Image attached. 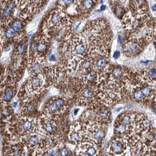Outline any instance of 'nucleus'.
<instances>
[{"label": "nucleus", "instance_id": "obj_31", "mask_svg": "<svg viewBox=\"0 0 156 156\" xmlns=\"http://www.w3.org/2000/svg\"><path fill=\"white\" fill-rule=\"evenodd\" d=\"M151 9H152V10L154 11H156V4H154V5H153V6L151 7Z\"/></svg>", "mask_w": 156, "mask_h": 156}, {"label": "nucleus", "instance_id": "obj_8", "mask_svg": "<svg viewBox=\"0 0 156 156\" xmlns=\"http://www.w3.org/2000/svg\"><path fill=\"white\" fill-rule=\"evenodd\" d=\"M47 82L42 73L32 75L27 82L26 89L30 94L40 93L46 85Z\"/></svg>", "mask_w": 156, "mask_h": 156}, {"label": "nucleus", "instance_id": "obj_33", "mask_svg": "<svg viewBox=\"0 0 156 156\" xmlns=\"http://www.w3.org/2000/svg\"><path fill=\"white\" fill-rule=\"evenodd\" d=\"M156 101V97L154 98V101Z\"/></svg>", "mask_w": 156, "mask_h": 156}, {"label": "nucleus", "instance_id": "obj_13", "mask_svg": "<svg viewBox=\"0 0 156 156\" xmlns=\"http://www.w3.org/2000/svg\"><path fill=\"white\" fill-rule=\"evenodd\" d=\"M48 41L45 37H40L36 39L32 49L34 51V55L36 56H41L42 54L46 52L48 48Z\"/></svg>", "mask_w": 156, "mask_h": 156}, {"label": "nucleus", "instance_id": "obj_1", "mask_svg": "<svg viewBox=\"0 0 156 156\" xmlns=\"http://www.w3.org/2000/svg\"><path fill=\"white\" fill-rule=\"evenodd\" d=\"M89 124H87L85 130L83 129L82 132H84V137L98 145L103 140L105 136V127L103 123L90 120H86Z\"/></svg>", "mask_w": 156, "mask_h": 156}, {"label": "nucleus", "instance_id": "obj_3", "mask_svg": "<svg viewBox=\"0 0 156 156\" xmlns=\"http://www.w3.org/2000/svg\"><path fill=\"white\" fill-rule=\"evenodd\" d=\"M108 151L111 155H130L128 153L131 152L129 141L124 137L116 136L110 141L108 146Z\"/></svg>", "mask_w": 156, "mask_h": 156}, {"label": "nucleus", "instance_id": "obj_4", "mask_svg": "<svg viewBox=\"0 0 156 156\" xmlns=\"http://www.w3.org/2000/svg\"><path fill=\"white\" fill-rule=\"evenodd\" d=\"M66 109V103L65 99L56 97L48 101L44 108V113L53 117L63 113Z\"/></svg>", "mask_w": 156, "mask_h": 156}, {"label": "nucleus", "instance_id": "obj_29", "mask_svg": "<svg viewBox=\"0 0 156 156\" xmlns=\"http://www.w3.org/2000/svg\"><path fill=\"white\" fill-rule=\"evenodd\" d=\"M79 109H76L73 111V115H77L78 112H79Z\"/></svg>", "mask_w": 156, "mask_h": 156}, {"label": "nucleus", "instance_id": "obj_21", "mask_svg": "<svg viewBox=\"0 0 156 156\" xmlns=\"http://www.w3.org/2000/svg\"><path fill=\"white\" fill-rule=\"evenodd\" d=\"M14 9V4L13 3H9L7 7V8L4 9V11L2 12V16H4V18H8L10 16L12 10Z\"/></svg>", "mask_w": 156, "mask_h": 156}, {"label": "nucleus", "instance_id": "obj_11", "mask_svg": "<svg viewBox=\"0 0 156 156\" xmlns=\"http://www.w3.org/2000/svg\"><path fill=\"white\" fill-rule=\"evenodd\" d=\"M75 151L77 155L96 156L98 153V144L91 141L79 142Z\"/></svg>", "mask_w": 156, "mask_h": 156}, {"label": "nucleus", "instance_id": "obj_17", "mask_svg": "<svg viewBox=\"0 0 156 156\" xmlns=\"http://www.w3.org/2000/svg\"><path fill=\"white\" fill-rule=\"evenodd\" d=\"M37 104L35 101H27L23 107V113L26 116L27 115H31L36 110Z\"/></svg>", "mask_w": 156, "mask_h": 156}, {"label": "nucleus", "instance_id": "obj_7", "mask_svg": "<svg viewBox=\"0 0 156 156\" xmlns=\"http://www.w3.org/2000/svg\"><path fill=\"white\" fill-rule=\"evenodd\" d=\"M55 117L45 114L44 116L39 119L38 126L39 134L42 133V134L45 136L55 135L58 128Z\"/></svg>", "mask_w": 156, "mask_h": 156}, {"label": "nucleus", "instance_id": "obj_9", "mask_svg": "<svg viewBox=\"0 0 156 156\" xmlns=\"http://www.w3.org/2000/svg\"><path fill=\"white\" fill-rule=\"evenodd\" d=\"M37 126L35 120L31 117L25 116L18 121L16 129L20 134L25 136L34 133Z\"/></svg>", "mask_w": 156, "mask_h": 156}, {"label": "nucleus", "instance_id": "obj_28", "mask_svg": "<svg viewBox=\"0 0 156 156\" xmlns=\"http://www.w3.org/2000/svg\"><path fill=\"white\" fill-rule=\"evenodd\" d=\"M118 42L120 44H122V43H123V37H122V36H119V37H118Z\"/></svg>", "mask_w": 156, "mask_h": 156}, {"label": "nucleus", "instance_id": "obj_5", "mask_svg": "<svg viewBox=\"0 0 156 156\" xmlns=\"http://www.w3.org/2000/svg\"><path fill=\"white\" fill-rule=\"evenodd\" d=\"M96 95L98 96V89L94 84L85 85L78 92V101L86 106H92L96 102Z\"/></svg>", "mask_w": 156, "mask_h": 156}, {"label": "nucleus", "instance_id": "obj_23", "mask_svg": "<svg viewBox=\"0 0 156 156\" xmlns=\"http://www.w3.org/2000/svg\"><path fill=\"white\" fill-rule=\"evenodd\" d=\"M26 49V45L24 42L20 43L16 47V53L18 55H22L25 52Z\"/></svg>", "mask_w": 156, "mask_h": 156}, {"label": "nucleus", "instance_id": "obj_27", "mask_svg": "<svg viewBox=\"0 0 156 156\" xmlns=\"http://www.w3.org/2000/svg\"><path fill=\"white\" fill-rule=\"evenodd\" d=\"M49 61L51 62H55L56 61V58L54 54L51 55L49 57Z\"/></svg>", "mask_w": 156, "mask_h": 156}, {"label": "nucleus", "instance_id": "obj_34", "mask_svg": "<svg viewBox=\"0 0 156 156\" xmlns=\"http://www.w3.org/2000/svg\"><path fill=\"white\" fill-rule=\"evenodd\" d=\"M80 1H83V0H80Z\"/></svg>", "mask_w": 156, "mask_h": 156}, {"label": "nucleus", "instance_id": "obj_6", "mask_svg": "<svg viewBox=\"0 0 156 156\" xmlns=\"http://www.w3.org/2000/svg\"><path fill=\"white\" fill-rule=\"evenodd\" d=\"M69 51L73 58L80 59L84 58L89 51V47L86 41L81 37L76 36L70 41Z\"/></svg>", "mask_w": 156, "mask_h": 156}, {"label": "nucleus", "instance_id": "obj_18", "mask_svg": "<svg viewBox=\"0 0 156 156\" xmlns=\"http://www.w3.org/2000/svg\"><path fill=\"white\" fill-rule=\"evenodd\" d=\"M13 90L11 89H8L5 90L2 94V99L4 101H9L13 98Z\"/></svg>", "mask_w": 156, "mask_h": 156}, {"label": "nucleus", "instance_id": "obj_10", "mask_svg": "<svg viewBox=\"0 0 156 156\" xmlns=\"http://www.w3.org/2000/svg\"><path fill=\"white\" fill-rule=\"evenodd\" d=\"M23 143L25 146L30 150H36L41 151L43 146L44 139L39 133H33L24 136Z\"/></svg>", "mask_w": 156, "mask_h": 156}, {"label": "nucleus", "instance_id": "obj_20", "mask_svg": "<svg viewBox=\"0 0 156 156\" xmlns=\"http://www.w3.org/2000/svg\"><path fill=\"white\" fill-rule=\"evenodd\" d=\"M17 32L15 31V30L11 27L8 28V29L5 32L4 37L7 39H12L15 38Z\"/></svg>", "mask_w": 156, "mask_h": 156}, {"label": "nucleus", "instance_id": "obj_16", "mask_svg": "<svg viewBox=\"0 0 156 156\" xmlns=\"http://www.w3.org/2000/svg\"><path fill=\"white\" fill-rule=\"evenodd\" d=\"M65 17L62 18L59 12L55 11L53 12L48 21V25L51 28L56 29L59 28L61 24L65 23Z\"/></svg>", "mask_w": 156, "mask_h": 156}, {"label": "nucleus", "instance_id": "obj_30", "mask_svg": "<svg viewBox=\"0 0 156 156\" xmlns=\"http://www.w3.org/2000/svg\"><path fill=\"white\" fill-rule=\"evenodd\" d=\"M12 105H13L14 108H16V107L17 106V105H18V102H17V101H14V102L12 103Z\"/></svg>", "mask_w": 156, "mask_h": 156}, {"label": "nucleus", "instance_id": "obj_12", "mask_svg": "<svg viewBox=\"0 0 156 156\" xmlns=\"http://www.w3.org/2000/svg\"><path fill=\"white\" fill-rule=\"evenodd\" d=\"M45 60L41 56L33 55L28 63L29 70L32 75L41 74L45 69Z\"/></svg>", "mask_w": 156, "mask_h": 156}, {"label": "nucleus", "instance_id": "obj_22", "mask_svg": "<svg viewBox=\"0 0 156 156\" xmlns=\"http://www.w3.org/2000/svg\"><path fill=\"white\" fill-rule=\"evenodd\" d=\"M11 27L15 30L17 33L20 32L23 30V23L20 21H16L14 22Z\"/></svg>", "mask_w": 156, "mask_h": 156}, {"label": "nucleus", "instance_id": "obj_32", "mask_svg": "<svg viewBox=\"0 0 156 156\" xmlns=\"http://www.w3.org/2000/svg\"><path fill=\"white\" fill-rule=\"evenodd\" d=\"M37 1V0H29V2H30V3H34V2H35Z\"/></svg>", "mask_w": 156, "mask_h": 156}, {"label": "nucleus", "instance_id": "obj_25", "mask_svg": "<svg viewBox=\"0 0 156 156\" xmlns=\"http://www.w3.org/2000/svg\"><path fill=\"white\" fill-rule=\"evenodd\" d=\"M26 0H16V4H17V5L18 6H21L22 5L24 4V3L25 2Z\"/></svg>", "mask_w": 156, "mask_h": 156}, {"label": "nucleus", "instance_id": "obj_26", "mask_svg": "<svg viewBox=\"0 0 156 156\" xmlns=\"http://www.w3.org/2000/svg\"><path fill=\"white\" fill-rule=\"evenodd\" d=\"M120 52L119 51H115L113 55V56L115 59H118L120 57Z\"/></svg>", "mask_w": 156, "mask_h": 156}, {"label": "nucleus", "instance_id": "obj_14", "mask_svg": "<svg viewBox=\"0 0 156 156\" xmlns=\"http://www.w3.org/2000/svg\"><path fill=\"white\" fill-rule=\"evenodd\" d=\"M82 127L79 123H76L71 127L69 139L73 144L79 143L82 137Z\"/></svg>", "mask_w": 156, "mask_h": 156}, {"label": "nucleus", "instance_id": "obj_2", "mask_svg": "<svg viewBox=\"0 0 156 156\" xmlns=\"http://www.w3.org/2000/svg\"><path fill=\"white\" fill-rule=\"evenodd\" d=\"M148 43L146 37L127 39L123 45V53L128 57H135L141 54Z\"/></svg>", "mask_w": 156, "mask_h": 156}, {"label": "nucleus", "instance_id": "obj_19", "mask_svg": "<svg viewBox=\"0 0 156 156\" xmlns=\"http://www.w3.org/2000/svg\"><path fill=\"white\" fill-rule=\"evenodd\" d=\"M93 5L94 2L92 0H83L82 1L80 8L83 11H87L92 7Z\"/></svg>", "mask_w": 156, "mask_h": 156}, {"label": "nucleus", "instance_id": "obj_15", "mask_svg": "<svg viewBox=\"0 0 156 156\" xmlns=\"http://www.w3.org/2000/svg\"><path fill=\"white\" fill-rule=\"evenodd\" d=\"M44 74H42L45 78L47 83L49 84H52L56 82L59 78V72L55 67H49L45 68L43 71Z\"/></svg>", "mask_w": 156, "mask_h": 156}, {"label": "nucleus", "instance_id": "obj_24", "mask_svg": "<svg viewBox=\"0 0 156 156\" xmlns=\"http://www.w3.org/2000/svg\"><path fill=\"white\" fill-rule=\"evenodd\" d=\"M61 2L63 4V5L68 6L69 5H70L73 2V0H62Z\"/></svg>", "mask_w": 156, "mask_h": 156}]
</instances>
